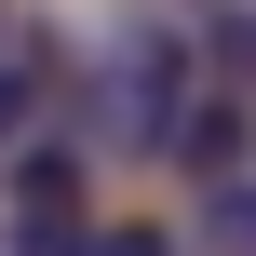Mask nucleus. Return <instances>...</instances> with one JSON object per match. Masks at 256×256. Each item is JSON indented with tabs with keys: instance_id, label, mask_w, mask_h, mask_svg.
Listing matches in <instances>:
<instances>
[{
	"instance_id": "obj_1",
	"label": "nucleus",
	"mask_w": 256,
	"mask_h": 256,
	"mask_svg": "<svg viewBox=\"0 0 256 256\" xmlns=\"http://www.w3.org/2000/svg\"><path fill=\"white\" fill-rule=\"evenodd\" d=\"M189 27L176 14H135L122 40H108V68H94V122H108V148L122 162H176V135H189Z\"/></svg>"
},
{
	"instance_id": "obj_5",
	"label": "nucleus",
	"mask_w": 256,
	"mask_h": 256,
	"mask_svg": "<svg viewBox=\"0 0 256 256\" xmlns=\"http://www.w3.org/2000/svg\"><path fill=\"white\" fill-rule=\"evenodd\" d=\"M14 108H27V81H14V68H0V135H14Z\"/></svg>"
},
{
	"instance_id": "obj_3",
	"label": "nucleus",
	"mask_w": 256,
	"mask_h": 256,
	"mask_svg": "<svg viewBox=\"0 0 256 256\" xmlns=\"http://www.w3.org/2000/svg\"><path fill=\"white\" fill-rule=\"evenodd\" d=\"M189 40H202L230 81H256V0H202V14H189Z\"/></svg>"
},
{
	"instance_id": "obj_2",
	"label": "nucleus",
	"mask_w": 256,
	"mask_h": 256,
	"mask_svg": "<svg viewBox=\"0 0 256 256\" xmlns=\"http://www.w3.org/2000/svg\"><path fill=\"white\" fill-rule=\"evenodd\" d=\"M14 216H81V148H27L14 162Z\"/></svg>"
},
{
	"instance_id": "obj_4",
	"label": "nucleus",
	"mask_w": 256,
	"mask_h": 256,
	"mask_svg": "<svg viewBox=\"0 0 256 256\" xmlns=\"http://www.w3.org/2000/svg\"><path fill=\"white\" fill-rule=\"evenodd\" d=\"M189 243H202V256H256V189H230V176H216V189H202V230H189Z\"/></svg>"
}]
</instances>
